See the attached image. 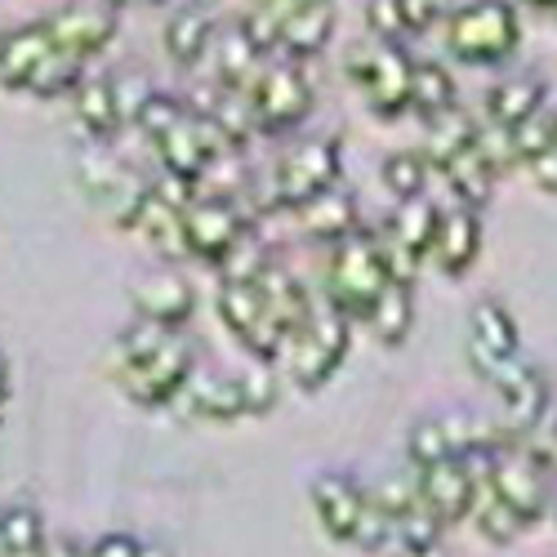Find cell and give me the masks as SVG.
Masks as SVG:
<instances>
[{"label":"cell","mask_w":557,"mask_h":557,"mask_svg":"<svg viewBox=\"0 0 557 557\" xmlns=\"http://www.w3.org/2000/svg\"><path fill=\"white\" fill-rule=\"evenodd\" d=\"M45 548H50V535H45L36 508L27 504L0 508V557H45Z\"/></svg>","instance_id":"cell-30"},{"label":"cell","mask_w":557,"mask_h":557,"mask_svg":"<svg viewBox=\"0 0 557 557\" xmlns=\"http://www.w3.org/2000/svg\"><path fill=\"white\" fill-rule=\"evenodd\" d=\"M491 388L504 401V429L513 437H527L531 429L548 420V384L527 357H513L508 366H499Z\"/></svg>","instance_id":"cell-14"},{"label":"cell","mask_w":557,"mask_h":557,"mask_svg":"<svg viewBox=\"0 0 557 557\" xmlns=\"http://www.w3.org/2000/svg\"><path fill=\"white\" fill-rule=\"evenodd\" d=\"M348 81L361 89L366 108L375 112L380 121H397L410 112V67L414 59L401 50L397 40H380V36H366L357 40L348 59Z\"/></svg>","instance_id":"cell-3"},{"label":"cell","mask_w":557,"mask_h":557,"mask_svg":"<svg viewBox=\"0 0 557 557\" xmlns=\"http://www.w3.org/2000/svg\"><path fill=\"white\" fill-rule=\"evenodd\" d=\"M553 134H557V108H540V112H531L522 125L508 129V144H513L518 165L540 161V157L553 148Z\"/></svg>","instance_id":"cell-35"},{"label":"cell","mask_w":557,"mask_h":557,"mask_svg":"<svg viewBox=\"0 0 557 557\" xmlns=\"http://www.w3.org/2000/svg\"><path fill=\"white\" fill-rule=\"evenodd\" d=\"M540 108H544V81L535 72H518V76L499 81L486 95V116L482 121H491L499 129H513V125H522Z\"/></svg>","instance_id":"cell-26"},{"label":"cell","mask_w":557,"mask_h":557,"mask_svg":"<svg viewBox=\"0 0 557 557\" xmlns=\"http://www.w3.org/2000/svg\"><path fill=\"white\" fill-rule=\"evenodd\" d=\"M129 304L144 321L183 331V321H188L193 308H197V295H193L188 282H178V276H144V282L129 290Z\"/></svg>","instance_id":"cell-24"},{"label":"cell","mask_w":557,"mask_h":557,"mask_svg":"<svg viewBox=\"0 0 557 557\" xmlns=\"http://www.w3.org/2000/svg\"><path fill=\"white\" fill-rule=\"evenodd\" d=\"M393 282L375 227H357L344 242L331 246V263H326V304H335L348 321H361L370 312V304L380 299V290Z\"/></svg>","instance_id":"cell-2"},{"label":"cell","mask_w":557,"mask_h":557,"mask_svg":"<svg viewBox=\"0 0 557 557\" xmlns=\"http://www.w3.org/2000/svg\"><path fill=\"white\" fill-rule=\"evenodd\" d=\"M250 116H255V134H290L299 129V121H308L312 112V81L299 63H268L255 72V81L242 89Z\"/></svg>","instance_id":"cell-7"},{"label":"cell","mask_w":557,"mask_h":557,"mask_svg":"<svg viewBox=\"0 0 557 557\" xmlns=\"http://www.w3.org/2000/svg\"><path fill=\"white\" fill-rule=\"evenodd\" d=\"M76 178H81V188H85V197L95 201L99 210H108L121 227H125V219L134 214V206H138V197L148 193V183L138 178L134 170H125L112 152H108V144H95V148H85L81 157H76Z\"/></svg>","instance_id":"cell-12"},{"label":"cell","mask_w":557,"mask_h":557,"mask_svg":"<svg viewBox=\"0 0 557 557\" xmlns=\"http://www.w3.org/2000/svg\"><path fill=\"white\" fill-rule=\"evenodd\" d=\"M339 161L344 148L335 134H317V138H299L282 157H276L272 174H268V210H299L308 201H317L321 193L339 188Z\"/></svg>","instance_id":"cell-1"},{"label":"cell","mask_w":557,"mask_h":557,"mask_svg":"<svg viewBox=\"0 0 557 557\" xmlns=\"http://www.w3.org/2000/svg\"><path fill=\"white\" fill-rule=\"evenodd\" d=\"M255 290H259L268 317L286 331V339L304 326L308 312H312V295L304 290V282H299V276H295L286 263H276V259H268V263L255 272Z\"/></svg>","instance_id":"cell-21"},{"label":"cell","mask_w":557,"mask_h":557,"mask_svg":"<svg viewBox=\"0 0 557 557\" xmlns=\"http://www.w3.org/2000/svg\"><path fill=\"white\" fill-rule=\"evenodd\" d=\"M219 321L227 326V335L237 339L259 366H272L276 357L286 352V331L268 317L259 290H255V276L250 282H219Z\"/></svg>","instance_id":"cell-10"},{"label":"cell","mask_w":557,"mask_h":557,"mask_svg":"<svg viewBox=\"0 0 557 557\" xmlns=\"http://www.w3.org/2000/svg\"><path fill=\"white\" fill-rule=\"evenodd\" d=\"M219 36V23L210 14V5L193 0V5H178L165 23V54L178 63V67H201L210 45Z\"/></svg>","instance_id":"cell-25"},{"label":"cell","mask_w":557,"mask_h":557,"mask_svg":"<svg viewBox=\"0 0 557 557\" xmlns=\"http://www.w3.org/2000/svg\"><path fill=\"white\" fill-rule=\"evenodd\" d=\"M242 388H246V410H250V414L272 410V406H276V393H282V388H276V375H272L268 366L246 370V375H242Z\"/></svg>","instance_id":"cell-36"},{"label":"cell","mask_w":557,"mask_h":557,"mask_svg":"<svg viewBox=\"0 0 557 557\" xmlns=\"http://www.w3.org/2000/svg\"><path fill=\"white\" fill-rule=\"evenodd\" d=\"M414 486H420L424 504L433 508V518L442 527L469 518V504H473L469 459H442V463H429V469H414Z\"/></svg>","instance_id":"cell-19"},{"label":"cell","mask_w":557,"mask_h":557,"mask_svg":"<svg viewBox=\"0 0 557 557\" xmlns=\"http://www.w3.org/2000/svg\"><path fill=\"white\" fill-rule=\"evenodd\" d=\"M138 544L134 535H103L95 544H85V557H138Z\"/></svg>","instance_id":"cell-39"},{"label":"cell","mask_w":557,"mask_h":557,"mask_svg":"<svg viewBox=\"0 0 557 557\" xmlns=\"http://www.w3.org/2000/svg\"><path fill=\"white\" fill-rule=\"evenodd\" d=\"M450 108H459L450 72L437 67V63H414L410 67V112H420L424 121H433V116H442Z\"/></svg>","instance_id":"cell-31"},{"label":"cell","mask_w":557,"mask_h":557,"mask_svg":"<svg viewBox=\"0 0 557 557\" xmlns=\"http://www.w3.org/2000/svg\"><path fill=\"white\" fill-rule=\"evenodd\" d=\"M482 255V214L463 201H450L433 219V242H429V263L442 268L446 276H463Z\"/></svg>","instance_id":"cell-16"},{"label":"cell","mask_w":557,"mask_h":557,"mask_svg":"<svg viewBox=\"0 0 557 557\" xmlns=\"http://www.w3.org/2000/svg\"><path fill=\"white\" fill-rule=\"evenodd\" d=\"M410 317H414L410 282H388V286L380 290V299L370 304V312H366L361 321H366L370 335H375L380 344L397 348V344H406V335H410Z\"/></svg>","instance_id":"cell-29"},{"label":"cell","mask_w":557,"mask_h":557,"mask_svg":"<svg viewBox=\"0 0 557 557\" xmlns=\"http://www.w3.org/2000/svg\"><path fill=\"white\" fill-rule=\"evenodd\" d=\"M308 499H312V513H317L321 531H326L331 540H339V544H352V531L366 513L370 486H361L348 473H321V478H312Z\"/></svg>","instance_id":"cell-17"},{"label":"cell","mask_w":557,"mask_h":557,"mask_svg":"<svg viewBox=\"0 0 557 557\" xmlns=\"http://www.w3.org/2000/svg\"><path fill=\"white\" fill-rule=\"evenodd\" d=\"M518 40H522V23L508 0H469V5H459L446 18V50L473 67L504 63L518 50Z\"/></svg>","instance_id":"cell-5"},{"label":"cell","mask_w":557,"mask_h":557,"mask_svg":"<svg viewBox=\"0 0 557 557\" xmlns=\"http://www.w3.org/2000/svg\"><path fill=\"white\" fill-rule=\"evenodd\" d=\"M40 23L50 32L54 50H63L81 63L99 59L116 36V10L108 0H72V5H59L54 14H45Z\"/></svg>","instance_id":"cell-11"},{"label":"cell","mask_w":557,"mask_h":557,"mask_svg":"<svg viewBox=\"0 0 557 557\" xmlns=\"http://www.w3.org/2000/svg\"><path fill=\"white\" fill-rule=\"evenodd\" d=\"M193 370H197V348L183 331H174L148 357H138L129 366H112V375H116V384L129 401L157 410V406H170L183 393V384L193 380Z\"/></svg>","instance_id":"cell-8"},{"label":"cell","mask_w":557,"mask_h":557,"mask_svg":"<svg viewBox=\"0 0 557 557\" xmlns=\"http://www.w3.org/2000/svg\"><path fill=\"white\" fill-rule=\"evenodd\" d=\"M370 36H380V40H401V14H397V0H370Z\"/></svg>","instance_id":"cell-38"},{"label":"cell","mask_w":557,"mask_h":557,"mask_svg":"<svg viewBox=\"0 0 557 557\" xmlns=\"http://www.w3.org/2000/svg\"><path fill=\"white\" fill-rule=\"evenodd\" d=\"M138 557H170V548H161V544H144V548H138Z\"/></svg>","instance_id":"cell-43"},{"label":"cell","mask_w":557,"mask_h":557,"mask_svg":"<svg viewBox=\"0 0 557 557\" xmlns=\"http://www.w3.org/2000/svg\"><path fill=\"white\" fill-rule=\"evenodd\" d=\"M170 406L193 414V420H210V424H232L250 414L242 375H210V370H193V380L183 384V393Z\"/></svg>","instance_id":"cell-18"},{"label":"cell","mask_w":557,"mask_h":557,"mask_svg":"<svg viewBox=\"0 0 557 557\" xmlns=\"http://www.w3.org/2000/svg\"><path fill=\"white\" fill-rule=\"evenodd\" d=\"M45 557H85V544H72V540H50Z\"/></svg>","instance_id":"cell-41"},{"label":"cell","mask_w":557,"mask_h":557,"mask_svg":"<svg viewBox=\"0 0 557 557\" xmlns=\"http://www.w3.org/2000/svg\"><path fill=\"white\" fill-rule=\"evenodd\" d=\"M433 219H437V210L420 197V201H401V210L384 223V232L388 237H397L414 259L420 263H429V242H433Z\"/></svg>","instance_id":"cell-32"},{"label":"cell","mask_w":557,"mask_h":557,"mask_svg":"<svg viewBox=\"0 0 557 557\" xmlns=\"http://www.w3.org/2000/svg\"><path fill=\"white\" fill-rule=\"evenodd\" d=\"M10 357L5 352H0V414H5V406H10Z\"/></svg>","instance_id":"cell-42"},{"label":"cell","mask_w":557,"mask_h":557,"mask_svg":"<svg viewBox=\"0 0 557 557\" xmlns=\"http://www.w3.org/2000/svg\"><path fill=\"white\" fill-rule=\"evenodd\" d=\"M380 499V508L388 513V527H393V544H401V553H424V548H437L442 540V522L433 518V508L424 504L420 486L406 482V478H388L384 486H370Z\"/></svg>","instance_id":"cell-13"},{"label":"cell","mask_w":557,"mask_h":557,"mask_svg":"<svg viewBox=\"0 0 557 557\" xmlns=\"http://www.w3.org/2000/svg\"><path fill=\"white\" fill-rule=\"evenodd\" d=\"M81 81H85V63L72 59V54H63V50H54L50 59L36 67V76L27 81L23 95H36V99H67V95H76Z\"/></svg>","instance_id":"cell-33"},{"label":"cell","mask_w":557,"mask_h":557,"mask_svg":"<svg viewBox=\"0 0 557 557\" xmlns=\"http://www.w3.org/2000/svg\"><path fill=\"white\" fill-rule=\"evenodd\" d=\"M72 108H76L81 129L95 138V144H112V138L129 125L125 103H121V89H116V76H85L76 85V95H72Z\"/></svg>","instance_id":"cell-20"},{"label":"cell","mask_w":557,"mask_h":557,"mask_svg":"<svg viewBox=\"0 0 557 557\" xmlns=\"http://www.w3.org/2000/svg\"><path fill=\"white\" fill-rule=\"evenodd\" d=\"M527 5H540V10H557V0H527Z\"/></svg>","instance_id":"cell-44"},{"label":"cell","mask_w":557,"mask_h":557,"mask_svg":"<svg viewBox=\"0 0 557 557\" xmlns=\"http://www.w3.org/2000/svg\"><path fill=\"white\" fill-rule=\"evenodd\" d=\"M335 32V0H312L286 14L282 36H276V54H286L290 63H308L331 45Z\"/></svg>","instance_id":"cell-22"},{"label":"cell","mask_w":557,"mask_h":557,"mask_svg":"<svg viewBox=\"0 0 557 557\" xmlns=\"http://www.w3.org/2000/svg\"><path fill=\"white\" fill-rule=\"evenodd\" d=\"M429 174L433 165L424 161V152H393L384 161V183L397 201H420L429 193Z\"/></svg>","instance_id":"cell-34"},{"label":"cell","mask_w":557,"mask_h":557,"mask_svg":"<svg viewBox=\"0 0 557 557\" xmlns=\"http://www.w3.org/2000/svg\"><path fill=\"white\" fill-rule=\"evenodd\" d=\"M295 214H299V227L308 232V237H312V242H326V246L344 242L348 232L361 227V219H357V201H352L348 193H339V188L321 193L317 201L299 206Z\"/></svg>","instance_id":"cell-27"},{"label":"cell","mask_w":557,"mask_h":557,"mask_svg":"<svg viewBox=\"0 0 557 557\" xmlns=\"http://www.w3.org/2000/svg\"><path fill=\"white\" fill-rule=\"evenodd\" d=\"M463 348H469V366L491 384L499 366H508L513 357H522L513 312H508L499 299H482V304L473 308V317H469V344H463Z\"/></svg>","instance_id":"cell-15"},{"label":"cell","mask_w":557,"mask_h":557,"mask_svg":"<svg viewBox=\"0 0 557 557\" xmlns=\"http://www.w3.org/2000/svg\"><path fill=\"white\" fill-rule=\"evenodd\" d=\"M290 5H295V10H299V5H312V0H290Z\"/></svg>","instance_id":"cell-46"},{"label":"cell","mask_w":557,"mask_h":557,"mask_svg":"<svg viewBox=\"0 0 557 557\" xmlns=\"http://www.w3.org/2000/svg\"><path fill=\"white\" fill-rule=\"evenodd\" d=\"M437 174H446V183H450L455 201L473 206V210H482V206L491 201V188H495V170L486 165V157L478 152V144H469V148H459L455 157H446V161L437 165Z\"/></svg>","instance_id":"cell-28"},{"label":"cell","mask_w":557,"mask_h":557,"mask_svg":"<svg viewBox=\"0 0 557 557\" xmlns=\"http://www.w3.org/2000/svg\"><path fill=\"white\" fill-rule=\"evenodd\" d=\"M255 210L232 197V193H197L183 206V242H188V259L201 263H223L242 242H250Z\"/></svg>","instance_id":"cell-6"},{"label":"cell","mask_w":557,"mask_h":557,"mask_svg":"<svg viewBox=\"0 0 557 557\" xmlns=\"http://www.w3.org/2000/svg\"><path fill=\"white\" fill-rule=\"evenodd\" d=\"M527 170L535 174V183H540L544 193H557V134H553V148H548L540 161H531Z\"/></svg>","instance_id":"cell-40"},{"label":"cell","mask_w":557,"mask_h":557,"mask_svg":"<svg viewBox=\"0 0 557 557\" xmlns=\"http://www.w3.org/2000/svg\"><path fill=\"white\" fill-rule=\"evenodd\" d=\"M486 478H491L495 495L522 518L527 531L544 518V508H548V463L540 455H531L518 437L486 455Z\"/></svg>","instance_id":"cell-9"},{"label":"cell","mask_w":557,"mask_h":557,"mask_svg":"<svg viewBox=\"0 0 557 557\" xmlns=\"http://www.w3.org/2000/svg\"><path fill=\"white\" fill-rule=\"evenodd\" d=\"M348 339H352V321L335 308V304H312L308 321L286 339V375L295 388L317 393L348 357Z\"/></svg>","instance_id":"cell-4"},{"label":"cell","mask_w":557,"mask_h":557,"mask_svg":"<svg viewBox=\"0 0 557 557\" xmlns=\"http://www.w3.org/2000/svg\"><path fill=\"white\" fill-rule=\"evenodd\" d=\"M54 54V40L45 32V23H23L0 36V85L23 95L27 81L36 76V67Z\"/></svg>","instance_id":"cell-23"},{"label":"cell","mask_w":557,"mask_h":557,"mask_svg":"<svg viewBox=\"0 0 557 557\" xmlns=\"http://www.w3.org/2000/svg\"><path fill=\"white\" fill-rule=\"evenodd\" d=\"M450 0H397V14H401V32L406 36H420L429 32L442 14H446Z\"/></svg>","instance_id":"cell-37"},{"label":"cell","mask_w":557,"mask_h":557,"mask_svg":"<svg viewBox=\"0 0 557 557\" xmlns=\"http://www.w3.org/2000/svg\"><path fill=\"white\" fill-rule=\"evenodd\" d=\"M401 557H442L437 548H424V553H401Z\"/></svg>","instance_id":"cell-45"}]
</instances>
